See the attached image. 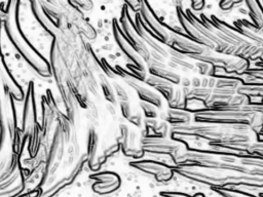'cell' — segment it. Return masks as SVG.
I'll return each mask as SVG.
<instances>
[{"label": "cell", "instance_id": "b9f144b4", "mask_svg": "<svg viewBox=\"0 0 263 197\" xmlns=\"http://www.w3.org/2000/svg\"><path fill=\"white\" fill-rule=\"evenodd\" d=\"M242 1H230V0H223L219 2V6L221 8V10L223 11H231L233 6L235 7L236 5H240L242 4Z\"/></svg>", "mask_w": 263, "mask_h": 197}, {"label": "cell", "instance_id": "bcb514c9", "mask_svg": "<svg viewBox=\"0 0 263 197\" xmlns=\"http://www.w3.org/2000/svg\"><path fill=\"white\" fill-rule=\"evenodd\" d=\"M120 108H121V112L124 118H126L128 120V118L132 115V109H130V105L128 102H120Z\"/></svg>", "mask_w": 263, "mask_h": 197}, {"label": "cell", "instance_id": "44dd1931", "mask_svg": "<svg viewBox=\"0 0 263 197\" xmlns=\"http://www.w3.org/2000/svg\"><path fill=\"white\" fill-rule=\"evenodd\" d=\"M185 14H186V17H187V19L189 21V23H190V24L195 28V30H196L200 35H202L205 39H208L209 41L213 42L215 45H218V44L223 43V41H221L214 33H212L210 30H208V29L205 28V26L203 25V23H202L199 18H197L196 15H194L190 9H187V10L185 11Z\"/></svg>", "mask_w": 263, "mask_h": 197}, {"label": "cell", "instance_id": "f5cc1de1", "mask_svg": "<svg viewBox=\"0 0 263 197\" xmlns=\"http://www.w3.org/2000/svg\"><path fill=\"white\" fill-rule=\"evenodd\" d=\"M180 83H182V85H183L184 87H188V86L191 84V82H190V80H189L188 78H183Z\"/></svg>", "mask_w": 263, "mask_h": 197}, {"label": "cell", "instance_id": "5bb4252c", "mask_svg": "<svg viewBox=\"0 0 263 197\" xmlns=\"http://www.w3.org/2000/svg\"><path fill=\"white\" fill-rule=\"evenodd\" d=\"M96 183L92 185L95 192L99 194H108L115 191L120 185V179L113 172H98L90 175Z\"/></svg>", "mask_w": 263, "mask_h": 197}, {"label": "cell", "instance_id": "91938a15", "mask_svg": "<svg viewBox=\"0 0 263 197\" xmlns=\"http://www.w3.org/2000/svg\"><path fill=\"white\" fill-rule=\"evenodd\" d=\"M259 35H260V36H262V37H263V28H262V29H261V30H260V31H259Z\"/></svg>", "mask_w": 263, "mask_h": 197}, {"label": "cell", "instance_id": "f6af8a7d", "mask_svg": "<svg viewBox=\"0 0 263 197\" xmlns=\"http://www.w3.org/2000/svg\"><path fill=\"white\" fill-rule=\"evenodd\" d=\"M128 121L130 123H133L134 125L141 127L142 126V122H143V116L140 112H136L135 114H132L130 117L128 118Z\"/></svg>", "mask_w": 263, "mask_h": 197}, {"label": "cell", "instance_id": "8d00e7d4", "mask_svg": "<svg viewBox=\"0 0 263 197\" xmlns=\"http://www.w3.org/2000/svg\"><path fill=\"white\" fill-rule=\"evenodd\" d=\"M167 133H168L167 124L165 122H161L160 124H158V126L155 128V130H153L152 133L148 135V137H161V139H165Z\"/></svg>", "mask_w": 263, "mask_h": 197}, {"label": "cell", "instance_id": "d590c367", "mask_svg": "<svg viewBox=\"0 0 263 197\" xmlns=\"http://www.w3.org/2000/svg\"><path fill=\"white\" fill-rule=\"evenodd\" d=\"M126 68H127V70H128V72L132 74V77L133 78H135L136 80H140V81H145L146 80V72H145V70L143 71V70H140V69H138L135 65H133V64H130V63H128V64H126Z\"/></svg>", "mask_w": 263, "mask_h": 197}, {"label": "cell", "instance_id": "9c48e42d", "mask_svg": "<svg viewBox=\"0 0 263 197\" xmlns=\"http://www.w3.org/2000/svg\"><path fill=\"white\" fill-rule=\"evenodd\" d=\"M166 44L171 49L177 52H180L186 55L187 57L192 55H199V54H204V55L212 54V51L210 48L199 45L194 41H192L191 39L184 38L182 36H179L171 32H170V36Z\"/></svg>", "mask_w": 263, "mask_h": 197}, {"label": "cell", "instance_id": "7402d4cb", "mask_svg": "<svg viewBox=\"0 0 263 197\" xmlns=\"http://www.w3.org/2000/svg\"><path fill=\"white\" fill-rule=\"evenodd\" d=\"M145 82L149 86H151L154 89H156L157 91H159L167 102L172 100V97L174 95V92H175V89H174V86L171 82H168L166 80H163L159 77L153 76V75H150L149 77H147Z\"/></svg>", "mask_w": 263, "mask_h": 197}, {"label": "cell", "instance_id": "8992f818", "mask_svg": "<svg viewBox=\"0 0 263 197\" xmlns=\"http://www.w3.org/2000/svg\"><path fill=\"white\" fill-rule=\"evenodd\" d=\"M141 15L140 22L143 29L152 37L159 39L163 43H166L168 40L170 32L163 27V25L153 15L151 10L148 7V2L141 1V8L139 10Z\"/></svg>", "mask_w": 263, "mask_h": 197}, {"label": "cell", "instance_id": "1f68e13d", "mask_svg": "<svg viewBox=\"0 0 263 197\" xmlns=\"http://www.w3.org/2000/svg\"><path fill=\"white\" fill-rule=\"evenodd\" d=\"M212 93H213V90L210 88H202V87L190 88L186 98L193 97V98H197V100H200L205 103L209 100V97L212 95Z\"/></svg>", "mask_w": 263, "mask_h": 197}, {"label": "cell", "instance_id": "4316f807", "mask_svg": "<svg viewBox=\"0 0 263 197\" xmlns=\"http://www.w3.org/2000/svg\"><path fill=\"white\" fill-rule=\"evenodd\" d=\"M250 67V61L246 58H239L237 61H233L231 64H229L227 67H220L223 73L225 74H234L237 76L242 75Z\"/></svg>", "mask_w": 263, "mask_h": 197}, {"label": "cell", "instance_id": "4fadbf2b", "mask_svg": "<svg viewBox=\"0 0 263 197\" xmlns=\"http://www.w3.org/2000/svg\"><path fill=\"white\" fill-rule=\"evenodd\" d=\"M210 19L212 26L215 29V35L221 41L235 46L240 45L247 41L240 35L237 34V30L235 28L230 27L227 23L219 19L216 15H211Z\"/></svg>", "mask_w": 263, "mask_h": 197}, {"label": "cell", "instance_id": "7dc6e473", "mask_svg": "<svg viewBox=\"0 0 263 197\" xmlns=\"http://www.w3.org/2000/svg\"><path fill=\"white\" fill-rule=\"evenodd\" d=\"M145 126H146L147 134H148L150 131L155 130V128L158 126V122H157L155 119H149V118H147V119L145 120Z\"/></svg>", "mask_w": 263, "mask_h": 197}, {"label": "cell", "instance_id": "680465c9", "mask_svg": "<svg viewBox=\"0 0 263 197\" xmlns=\"http://www.w3.org/2000/svg\"><path fill=\"white\" fill-rule=\"evenodd\" d=\"M165 195H166L167 197H182V196H180V195H176V194H171V193H170V194L167 193V194H165Z\"/></svg>", "mask_w": 263, "mask_h": 197}, {"label": "cell", "instance_id": "ee69618b", "mask_svg": "<svg viewBox=\"0 0 263 197\" xmlns=\"http://www.w3.org/2000/svg\"><path fill=\"white\" fill-rule=\"evenodd\" d=\"M114 90H115L117 96L120 98V102H128V95H127L126 91L124 90V88L120 84L114 83Z\"/></svg>", "mask_w": 263, "mask_h": 197}, {"label": "cell", "instance_id": "603a6c76", "mask_svg": "<svg viewBox=\"0 0 263 197\" xmlns=\"http://www.w3.org/2000/svg\"><path fill=\"white\" fill-rule=\"evenodd\" d=\"M98 145H99V137L93 128L89 129L88 132V140H87V162L89 164V167H93L95 162L97 161V150H98Z\"/></svg>", "mask_w": 263, "mask_h": 197}, {"label": "cell", "instance_id": "60d3db41", "mask_svg": "<svg viewBox=\"0 0 263 197\" xmlns=\"http://www.w3.org/2000/svg\"><path fill=\"white\" fill-rule=\"evenodd\" d=\"M122 152H123V154H124L125 156L134 157V158H141V157H143L144 154H145V152L142 150V148L139 149V148H135V147L123 149Z\"/></svg>", "mask_w": 263, "mask_h": 197}, {"label": "cell", "instance_id": "277c9868", "mask_svg": "<svg viewBox=\"0 0 263 197\" xmlns=\"http://www.w3.org/2000/svg\"><path fill=\"white\" fill-rule=\"evenodd\" d=\"M65 133L60 124L54 128L52 141L50 147L48 148L47 156L44 163V171L42 175V182L39 183L37 188H44L51 183L52 176L55 173L64 154V145H65Z\"/></svg>", "mask_w": 263, "mask_h": 197}, {"label": "cell", "instance_id": "5b68a950", "mask_svg": "<svg viewBox=\"0 0 263 197\" xmlns=\"http://www.w3.org/2000/svg\"><path fill=\"white\" fill-rule=\"evenodd\" d=\"M253 113L239 111H216L205 110L194 115L197 123H209L215 125H231V124H249Z\"/></svg>", "mask_w": 263, "mask_h": 197}, {"label": "cell", "instance_id": "83f0119b", "mask_svg": "<svg viewBox=\"0 0 263 197\" xmlns=\"http://www.w3.org/2000/svg\"><path fill=\"white\" fill-rule=\"evenodd\" d=\"M237 94H242L250 97H260L263 103V85H240L236 89Z\"/></svg>", "mask_w": 263, "mask_h": 197}, {"label": "cell", "instance_id": "681fc988", "mask_svg": "<svg viewBox=\"0 0 263 197\" xmlns=\"http://www.w3.org/2000/svg\"><path fill=\"white\" fill-rule=\"evenodd\" d=\"M204 1H200V0H195V1H192L191 2V7L193 10H201L203 7H204Z\"/></svg>", "mask_w": 263, "mask_h": 197}, {"label": "cell", "instance_id": "ac0fdd59", "mask_svg": "<svg viewBox=\"0 0 263 197\" xmlns=\"http://www.w3.org/2000/svg\"><path fill=\"white\" fill-rule=\"evenodd\" d=\"M123 78L126 81V83L137 91V93H138L139 97L141 98V101L146 102V103H150L153 106H155L156 108H160L162 106L161 96L158 93H156L155 91H152V90H150V89L140 85L137 82V80L135 78L130 77V76L124 75Z\"/></svg>", "mask_w": 263, "mask_h": 197}, {"label": "cell", "instance_id": "f546056e", "mask_svg": "<svg viewBox=\"0 0 263 197\" xmlns=\"http://www.w3.org/2000/svg\"><path fill=\"white\" fill-rule=\"evenodd\" d=\"M141 39L144 41V43H145L146 45H148V46L150 47L151 51L160 54V55H161L162 57H164V58L170 55L168 52H167V50H165L163 47H161L160 44H158L157 41H156L154 38H152L145 30H144V33H143L142 36H141Z\"/></svg>", "mask_w": 263, "mask_h": 197}, {"label": "cell", "instance_id": "d4e9b609", "mask_svg": "<svg viewBox=\"0 0 263 197\" xmlns=\"http://www.w3.org/2000/svg\"><path fill=\"white\" fill-rule=\"evenodd\" d=\"M12 154V142L9 136L0 134V169L6 164Z\"/></svg>", "mask_w": 263, "mask_h": 197}, {"label": "cell", "instance_id": "7c38bea8", "mask_svg": "<svg viewBox=\"0 0 263 197\" xmlns=\"http://www.w3.org/2000/svg\"><path fill=\"white\" fill-rule=\"evenodd\" d=\"M112 31H113V36H114V39H115L117 45L119 46V48L121 49L123 54L126 56V58L130 62V64L135 65L138 69L144 71L145 66H144L143 60L134 50V48L132 47L129 42L124 38V36L122 34V31H121L116 18H114L112 21Z\"/></svg>", "mask_w": 263, "mask_h": 197}, {"label": "cell", "instance_id": "836d02e7", "mask_svg": "<svg viewBox=\"0 0 263 197\" xmlns=\"http://www.w3.org/2000/svg\"><path fill=\"white\" fill-rule=\"evenodd\" d=\"M101 84H102V88H103V92L105 94V97L109 102H111L112 104H116L114 89L112 88L111 84L107 81V79L105 77H101Z\"/></svg>", "mask_w": 263, "mask_h": 197}, {"label": "cell", "instance_id": "db71d44e", "mask_svg": "<svg viewBox=\"0 0 263 197\" xmlns=\"http://www.w3.org/2000/svg\"><path fill=\"white\" fill-rule=\"evenodd\" d=\"M224 197H240V196H237V195H234L232 193H229V192H225V191H221L220 192Z\"/></svg>", "mask_w": 263, "mask_h": 197}, {"label": "cell", "instance_id": "816d5d0a", "mask_svg": "<svg viewBox=\"0 0 263 197\" xmlns=\"http://www.w3.org/2000/svg\"><path fill=\"white\" fill-rule=\"evenodd\" d=\"M216 81H217V79H216L215 77H211V78L209 79L208 88H210V89H212V90H213V88H215V85H216Z\"/></svg>", "mask_w": 263, "mask_h": 197}, {"label": "cell", "instance_id": "c3c4849f", "mask_svg": "<svg viewBox=\"0 0 263 197\" xmlns=\"http://www.w3.org/2000/svg\"><path fill=\"white\" fill-rule=\"evenodd\" d=\"M128 8H130L134 12H138L141 8V1H125L124 3Z\"/></svg>", "mask_w": 263, "mask_h": 197}, {"label": "cell", "instance_id": "6f0895ef", "mask_svg": "<svg viewBox=\"0 0 263 197\" xmlns=\"http://www.w3.org/2000/svg\"><path fill=\"white\" fill-rule=\"evenodd\" d=\"M256 2H257L258 6H259V8H260V10H261V12L263 14V1H256Z\"/></svg>", "mask_w": 263, "mask_h": 197}, {"label": "cell", "instance_id": "74e56055", "mask_svg": "<svg viewBox=\"0 0 263 197\" xmlns=\"http://www.w3.org/2000/svg\"><path fill=\"white\" fill-rule=\"evenodd\" d=\"M195 66L201 75H210V76L214 75V72H215L214 66H212L208 63H203V62H197L195 64Z\"/></svg>", "mask_w": 263, "mask_h": 197}, {"label": "cell", "instance_id": "6da1fadb", "mask_svg": "<svg viewBox=\"0 0 263 197\" xmlns=\"http://www.w3.org/2000/svg\"><path fill=\"white\" fill-rule=\"evenodd\" d=\"M20 4L18 0H10L7 2L5 12L6 16L3 22L6 35L14 48L29 64V66L41 77L48 78L51 76V66L44 56L36 50L24 35L20 26Z\"/></svg>", "mask_w": 263, "mask_h": 197}, {"label": "cell", "instance_id": "d6a6232c", "mask_svg": "<svg viewBox=\"0 0 263 197\" xmlns=\"http://www.w3.org/2000/svg\"><path fill=\"white\" fill-rule=\"evenodd\" d=\"M185 109H187L188 111H192V112H194L195 114L208 110L204 102H202V101H200V100H197V98H193V97H188V98H186Z\"/></svg>", "mask_w": 263, "mask_h": 197}, {"label": "cell", "instance_id": "ab89813d", "mask_svg": "<svg viewBox=\"0 0 263 197\" xmlns=\"http://www.w3.org/2000/svg\"><path fill=\"white\" fill-rule=\"evenodd\" d=\"M247 153L251 156H258L263 154V142H258V143H252L250 147L248 148Z\"/></svg>", "mask_w": 263, "mask_h": 197}, {"label": "cell", "instance_id": "7bdbcfd3", "mask_svg": "<svg viewBox=\"0 0 263 197\" xmlns=\"http://www.w3.org/2000/svg\"><path fill=\"white\" fill-rule=\"evenodd\" d=\"M72 5L77 7V9H81L84 11H89L92 8V2L87 1V0H82V1H69Z\"/></svg>", "mask_w": 263, "mask_h": 197}, {"label": "cell", "instance_id": "f1b7e54d", "mask_svg": "<svg viewBox=\"0 0 263 197\" xmlns=\"http://www.w3.org/2000/svg\"><path fill=\"white\" fill-rule=\"evenodd\" d=\"M26 188L25 175L22 176L13 186L3 191H0V197H18L23 194Z\"/></svg>", "mask_w": 263, "mask_h": 197}, {"label": "cell", "instance_id": "f35d334b", "mask_svg": "<svg viewBox=\"0 0 263 197\" xmlns=\"http://www.w3.org/2000/svg\"><path fill=\"white\" fill-rule=\"evenodd\" d=\"M170 64L173 65V67H175V68L183 67L184 69H187V70H193V68H194V65L189 63L188 61L182 60V58H177V57H174V56H171V63Z\"/></svg>", "mask_w": 263, "mask_h": 197}, {"label": "cell", "instance_id": "11a10c76", "mask_svg": "<svg viewBox=\"0 0 263 197\" xmlns=\"http://www.w3.org/2000/svg\"><path fill=\"white\" fill-rule=\"evenodd\" d=\"M5 16H6V12H5V9H2L0 7V21L1 22H4L5 19Z\"/></svg>", "mask_w": 263, "mask_h": 197}, {"label": "cell", "instance_id": "3957f363", "mask_svg": "<svg viewBox=\"0 0 263 197\" xmlns=\"http://www.w3.org/2000/svg\"><path fill=\"white\" fill-rule=\"evenodd\" d=\"M13 100V96L0 79V134L10 137L13 152L20 155L23 150V141L21 129L17 126Z\"/></svg>", "mask_w": 263, "mask_h": 197}, {"label": "cell", "instance_id": "52a82bcc", "mask_svg": "<svg viewBox=\"0 0 263 197\" xmlns=\"http://www.w3.org/2000/svg\"><path fill=\"white\" fill-rule=\"evenodd\" d=\"M119 23H120V26H121L120 29L122 31V34H123L124 38L129 42L132 47L134 48V50L139 54V56L143 60V62L148 64L151 60L150 50L148 49L147 45L144 43V41L139 37V35L136 33V31L132 27L130 23L128 22V19L126 17V14H125V11H124L123 7H122V10H121Z\"/></svg>", "mask_w": 263, "mask_h": 197}, {"label": "cell", "instance_id": "d6986e66", "mask_svg": "<svg viewBox=\"0 0 263 197\" xmlns=\"http://www.w3.org/2000/svg\"><path fill=\"white\" fill-rule=\"evenodd\" d=\"M175 171L178 172L179 174L185 176V178L191 179L193 181L205 183V184L222 185V182H223V178H219V176H216V175L204 173L202 171L194 169L192 166H180V167H177L175 169Z\"/></svg>", "mask_w": 263, "mask_h": 197}, {"label": "cell", "instance_id": "30bf717a", "mask_svg": "<svg viewBox=\"0 0 263 197\" xmlns=\"http://www.w3.org/2000/svg\"><path fill=\"white\" fill-rule=\"evenodd\" d=\"M22 176H24V172L21 166V156L12 154L6 164L0 169V191L10 188Z\"/></svg>", "mask_w": 263, "mask_h": 197}, {"label": "cell", "instance_id": "e0dca14e", "mask_svg": "<svg viewBox=\"0 0 263 197\" xmlns=\"http://www.w3.org/2000/svg\"><path fill=\"white\" fill-rule=\"evenodd\" d=\"M31 9L34 13L38 23L54 38H57V34L59 33V25L50 17V15L44 9L41 1H31Z\"/></svg>", "mask_w": 263, "mask_h": 197}, {"label": "cell", "instance_id": "e575fe53", "mask_svg": "<svg viewBox=\"0 0 263 197\" xmlns=\"http://www.w3.org/2000/svg\"><path fill=\"white\" fill-rule=\"evenodd\" d=\"M140 107L141 109L143 110L145 116L149 119H154L155 117H157V110H156V107L153 106L152 104L150 103H146V102H143L141 101L140 102Z\"/></svg>", "mask_w": 263, "mask_h": 197}, {"label": "cell", "instance_id": "cb8c5ba5", "mask_svg": "<svg viewBox=\"0 0 263 197\" xmlns=\"http://www.w3.org/2000/svg\"><path fill=\"white\" fill-rule=\"evenodd\" d=\"M167 117L166 120L175 125H183V124H189L192 116L189 112L184 110H176V109H170L167 111Z\"/></svg>", "mask_w": 263, "mask_h": 197}, {"label": "cell", "instance_id": "f907efd6", "mask_svg": "<svg viewBox=\"0 0 263 197\" xmlns=\"http://www.w3.org/2000/svg\"><path fill=\"white\" fill-rule=\"evenodd\" d=\"M191 84L193 86V88H198V87H201V80L197 77H194L192 80H191Z\"/></svg>", "mask_w": 263, "mask_h": 197}, {"label": "cell", "instance_id": "9f6ffc18", "mask_svg": "<svg viewBox=\"0 0 263 197\" xmlns=\"http://www.w3.org/2000/svg\"><path fill=\"white\" fill-rule=\"evenodd\" d=\"M208 84H209V78H203L201 80V87L202 88H208Z\"/></svg>", "mask_w": 263, "mask_h": 197}, {"label": "cell", "instance_id": "484cf974", "mask_svg": "<svg viewBox=\"0 0 263 197\" xmlns=\"http://www.w3.org/2000/svg\"><path fill=\"white\" fill-rule=\"evenodd\" d=\"M249 11L250 18L252 19V24L256 27V29L261 30L263 28V14L257 4L256 1L248 0L245 2Z\"/></svg>", "mask_w": 263, "mask_h": 197}, {"label": "cell", "instance_id": "7a4b0ae2", "mask_svg": "<svg viewBox=\"0 0 263 197\" xmlns=\"http://www.w3.org/2000/svg\"><path fill=\"white\" fill-rule=\"evenodd\" d=\"M21 135L23 145L25 142H27V149L30 158H34L41 144V128L37 120V109L33 82L29 83L27 92L25 93Z\"/></svg>", "mask_w": 263, "mask_h": 197}, {"label": "cell", "instance_id": "2e32d148", "mask_svg": "<svg viewBox=\"0 0 263 197\" xmlns=\"http://www.w3.org/2000/svg\"><path fill=\"white\" fill-rule=\"evenodd\" d=\"M130 164L137 169L155 175V178L158 180H165L171 178L172 175L171 168L167 167L166 165H163L164 163L161 162H156L152 160H141L132 162Z\"/></svg>", "mask_w": 263, "mask_h": 197}, {"label": "cell", "instance_id": "4dcf8cb0", "mask_svg": "<svg viewBox=\"0 0 263 197\" xmlns=\"http://www.w3.org/2000/svg\"><path fill=\"white\" fill-rule=\"evenodd\" d=\"M170 109H176V110H182L185 109L186 105V95L182 91V89L175 90L174 95L171 101L167 102Z\"/></svg>", "mask_w": 263, "mask_h": 197}, {"label": "cell", "instance_id": "9a60e30c", "mask_svg": "<svg viewBox=\"0 0 263 197\" xmlns=\"http://www.w3.org/2000/svg\"><path fill=\"white\" fill-rule=\"evenodd\" d=\"M177 17H178V21L181 25V28L183 29V31L185 32V34L188 36L189 39H191L192 41H194L195 43L199 44V45H202L206 48H210V49H215V44L211 41H209L208 39H205L202 35H200L196 30L195 28L189 23V21L187 19L186 17V14H185V11L182 9V7H177Z\"/></svg>", "mask_w": 263, "mask_h": 197}, {"label": "cell", "instance_id": "ffe728a7", "mask_svg": "<svg viewBox=\"0 0 263 197\" xmlns=\"http://www.w3.org/2000/svg\"><path fill=\"white\" fill-rule=\"evenodd\" d=\"M148 66H149V71L153 76L159 77L174 84H179L181 82L180 75L166 69V66L164 63H159L151 58L150 62L148 63Z\"/></svg>", "mask_w": 263, "mask_h": 197}, {"label": "cell", "instance_id": "8fae6325", "mask_svg": "<svg viewBox=\"0 0 263 197\" xmlns=\"http://www.w3.org/2000/svg\"><path fill=\"white\" fill-rule=\"evenodd\" d=\"M3 28V22L0 21V40H1V31ZM0 79L4 83L7 90L11 93L14 100L16 101H24L25 98V92L22 88V86L17 83V81L14 79V77L11 75L5 60L4 55L1 50V42H0Z\"/></svg>", "mask_w": 263, "mask_h": 197}, {"label": "cell", "instance_id": "ba28073f", "mask_svg": "<svg viewBox=\"0 0 263 197\" xmlns=\"http://www.w3.org/2000/svg\"><path fill=\"white\" fill-rule=\"evenodd\" d=\"M141 145L144 152L157 155H170V157H174L182 152L178 143L161 137L145 136L141 140Z\"/></svg>", "mask_w": 263, "mask_h": 197}]
</instances>
